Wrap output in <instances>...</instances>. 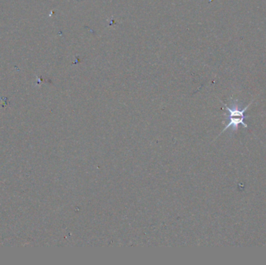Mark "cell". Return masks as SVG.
<instances>
[{
  "label": "cell",
  "mask_w": 266,
  "mask_h": 265,
  "mask_svg": "<svg viewBox=\"0 0 266 265\" xmlns=\"http://www.w3.org/2000/svg\"><path fill=\"white\" fill-rule=\"evenodd\" d=\"M238 101H234L233 102L232 107H227L226 104H224L225 106L226 110H227V112H228V115L227 117V120L228 122L227 126H226L225 129H223V132H225L226 130L229 129V128H232L233 131H237L238 129V126L239 125H242L244 127L248 129L249 126L247 125L246 123L244 122L245 120V116L244 115L246 110L249 108V106L252 104V102H251L249 105L246 106L244 109H241L239 108V106L237 104Z\"/></svg>",
  "instance_id": "cell-1"
}]
</instances>
